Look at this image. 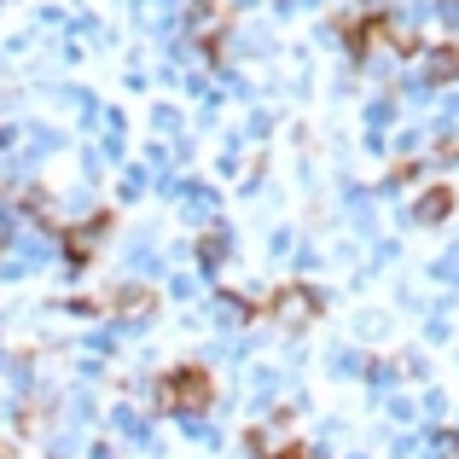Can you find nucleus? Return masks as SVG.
<instances>
[{"label": "nucleus", "instance_id": "10", "mask_svg": "<svg viewBox=\"0 0 459 459\" xmlns=\"http://www.w3.org/2000/svg\"><path fill=\"white\" fill-rule=\"evenodd\" d=\"M419 76L430 82V88H454L459 82V41H437L419 53Z\"/></svg>", "mask_w": 459, "mask_h": 459}, {"label": "nucleus", "instance_id": "22", "mask_svg": "<svg viewBox=\"0 0 459 459\" xmlns=\"http://www.w3.org/2000/svg\"><path fill=\"white\" fill-rule=\"evenodd\" d=\"M238 134H245V140H268L273 134V111H262V105H256V111L245 117V128H238Z\"/></svg>", "mask_w": 459, "mask_h": 459}, {"label": "nucleus", "instance_id": "16", "mask_svg": "<svg viewBox=\"0 0 459 459\" xmlns=\"http://www.w3.org/2000/svg\"><path fill=\"white\" fill-rule=\"evenodd\" d=\"M146 192H152V169L146 163H128L123 175H117V198H123V204H140Z\"/></svg>", "mask_w": 459, "mask_h": 459}, {"label": "nucleus", "instance_id": "14", "mask_svg": "<svg viewBox=\"0 0 459 459\" xmlns=\"http://www.w3.org/2000/svg\"><path fill=\"white\" fill-rule=\"evenodd\" d=\"M360 384H367L378 402L395 395V384H402V360H367V378H360Z\"/></svg>", "mask_w": 459, "mask_h": 459}, {"label": "nucleus", "instance_id": "9", "mask_svg": "<svg viewBox=\"0 0 459 459\" xmlns=\"http://www.w3.org/2000/svg\"><path fill=\"white\" fill-rule=\"evenodd\" d=\"M123 268H128V280H140V285H146V280H163V250H157L152 245V233H134V238H128V245H123Z\"/></svg>", "mask_w": 459, "mask_h": 459}, {"label": "nucleus", "instance_id": "15", "mask_svg": "<svg viewBox=\"0 0 459 459\" xmlns=\"http://www.w3.org/2000/svg\"><path fill=\"white\" fill-rule=\"evenodd\" d=\"M152 134L163 140V146L186 134V117H180V105H169V100H157V105H152Z\"/></svg>", "mask_w": 459, "mask_h": 459}, {"label": "nucleus", "instance_id": "35", "mask_svg": "<svg viewBox=\"0 0 459 459\" xmlns=\"http://www.w3.org/2000/svg\"><path fill=\"white\" fill-rule=\"evenodd\" d=\"M123 6H128V0H123Z\"/></svg>", "mask_w": 459, "mask_h": 459}, {"label": "nucleus", "instance_id": "1", "mask_svg": "<svg viewBox=\"0 0 459 459\" xmlns=\"http://www.w3.org/2000/svg\"><path fill=\"white\" fill-rule=\"evenodd\" d=\"M320 308H325L320 285L291 280V285H273V291L262 297V320L256 325H273V332H285V337H303L308 325L320 320Z\"/></svg>", "mask_w": 459, "mask_h": 459}, {"label": "nucleus", "instance_id": "23", "mask_svg": "<svg viewBox=\"0 0 459 459\" xmlns=\"http://www.w3.org/2000/svg\"><path fill=\"white\" fill-rule=\"evenodd\" d=\"M35 30H70V12H58V6H35Z\"/></svg>", "mask_w": 459, "mask_h": 459}, {"label": "nucleus", "instance_id": "5", "mask_svg": "<svg viewBox=\"0 0 459 459\" xmlns=\"http://www.w3.org/2000/svg\"><path fill=\"white\" fill-rule=\"evenodd\" d=\"M105 425H111L117 430V442H128V448H146L152 459L157 454H163V442H157V430H152V419L146 413H140V407H111V413H105Z\"/></svg>", "mask_w": 459, "mask_h": 459}, {"label": "nucleus", "instance_id": "33", "mask_svg": "<svg viewBox=\"0 0 459 459\" xmlns=\"http://www.w3.org/2000/svg\"><path fill=\"white\" fill-rule=\"evenodd\" d=\"M0 6H12V0H0Z\"/></svg>", "mask_w": 459, "mask_h": 459}, {"label": "nucleus", "instance_id": "25", "mask_svg": "<svg viewBox=\"0 0 459 459\" xmlns=\"http://www.w3.org/2000/svg\"><path fill=\"white\" fill-rule=\"evenodd\" d=\"M291 262H297L303 273H314V268H320L325 256H320V245H297V256H291Z\"/></svg>", "mask_w": 459, "mask_h": 459}, {"label": "nucleus", "instance_id": "19", "mask_svg": "<svg viewBox=\"0 0 459 459\" xmlns=\"http://www.w3.org/2000/svg\"><path fill=\"white\" fill-rule=\"evenodd\" d=\"M297 256V233L291 227H273L268 233V262H291Z\"/></svg>", "mask_w": 459, "mask_h": 459}, {"label": "nucleus", "instance_id": "18", "mask_svg": "<svg viewBox=\"0 0 459 459\" xmlns=\"http://www.w3.org/2000/svg\"><path fill=\"white\" fill-rule=\"evenodd\" d=\"M384 332H390V314H355V349L378 343Z\"/></svg>", "mask_w": 459, "mask_h": 459}, {"label": "nucleus", "instance_id": "20", "mask_svg": "<svg viewBox=\"0 0 459 459\" xmlns=\"http://www.w3.org/2000/svg\"><path fill=\"white\" fill-rule=\"evenodd\" d=\"M384 413L395 425H419V402H407V395H384Z\"/></svg>", "mask_w": 459, "mask_h": 459}, {"label": "nucleus", "instance_id": "31", "mask_svg": "<svg viewBox=\"0 0 459 459\" xmlns=\"http://www.w3.org/2000/svg\"><path fill=\"white\" fill-rule=\"evenodd\" d=\"M268 0H227V12H262Z\"/></svg>", "mask_w": 459, "mask_h": 459}, {"label": "nucleus", "instance_id": "11", "mask_svg": "<svg viewBox=\"0 0 459 459\" xmlns=\"http://www.w3.org/2000/svg\"><path fill=\"white\" fill-rule=\"evenodd\" d=\"M402 128V105H395V93H372L367 105H360V134H395Z\"/></svg>", "mask_w": 459, "mask_h": 459}, {"label": "nucleus", "instance_id": "12", "mask_svg": "<svg viewBox=\"0 0 459 459\" xmlns=\"http://www.w3.org/2000/svg\"><path fill=\"white\" fill-rule=\"evenodd\" d=\"M367 349H355V343H332V349H325V367H332V378H349V384H355V378H367Z\"/></svg>", "mask_w": 459, "mask_h": 459}, {"label": "nucleus", "instance_id": "30", "mask_svg": "<svg viewBox=\"0 0 459 459\" xmlns=\"http://www.w3.org/2000/svg\"><path fill=\"white\" fill-rule=\"evenodd\" d=\"M82 459H117V448H111V442H88V448H82Z\"/></svg>", "mask_w": 459, "mask_h": 459}, {"label": "nucleus", "instance_id": "13", "mask_svg": "<svg viewBox=\"0 0 459 459\" xmlns=\"http://www.w3.org/2000/svg\"><path fill=\"white\" fill-rule=\"evenodd\" d=\"M215 175L221 180H245V134H221V146H215Z\"/></svg>", "mask_w": 459, "mask_h": 459}, {"label": "nucleus", "instance_id": "29", "mask_svg": "<svg viewBox=\"0 0 459 459\" xmlns=\"http://www.w3.org/2000/svg\"><path fill=\"white\" fill-rule=\"evenodd\" d=\"M360 146H367L372 157H384V152H390V134H360Z\"/></svg>", "mask_w": 459, "mask_h": 459}, {"label": "nucleus", "instance_id": "27", "mask_svg": "<svg viewBox=\"0 0 459 459\" xmlns=\"http://www.w3.org/2000/svg\"><path fill=\"white\" fill-rule=\"evenodd\" d=\"M123 82H128V93H146V88H152V76H146L140 65H128V70H123Z\"/></svg>", "mask_w": 459, "mask_h": 459}, {"label": "nucleus", "instance_id": "4", "mask_svg": "<svg viewBox=\"0 0 459 459\" xmlns=\"http://www.w3.org/2000/svg\"><path fill=\"white\" fill-rule=\"evenodd\" d=\"M233 227H204V238H192V262H198V280H215V273L227 268V262H233Z\"/></svg>", "mask_w": 459, "mask_h": 459}, {"label": "nucleus", "instance_id": "17", "mask_svg": "<svg viewBox=\"0 0 459 459\" xmlns=\"http://www.w3.org/2000/svg\"><path fill=\"white\" fill-rule=\"evenodd\" d=\"M163 291H169V303H192V297H198L204 291V280H198V273H163Z\"/></svg>", "mask_w": 459, "mask_h": 459}, {"label": "nucleus", "instance_id": "34", "mask_svg": "<svg viewBox=\"0 0 459 459\" xmlns=\"http://www.w3.org/2000/svg\"><path fill=\"white\" fill-rule=\"evenodd\" d=\"M0 163H6V157H0Z\"/></svg>", "mask_w": 459, "mask_h": 459}, {"label": "nucleus", "instance_id": "7", "mask_svg": "<svg viewBox=\"0 0 459 459\" xmlns=\"http://www.w3.org/2000/svg\"><path fill=\"white\" fill-rule=\"evenodd\" d=\"M53 152H65V128H53V123H23V157L12 163V175L23 180V169H30V163H47Z\"/></svg>", "mask_w": 459, "mask_h": 459}, {"label": "nucleus", "instance_id": "26", "mask_svg": "<svg viewBox=\"0 0 459 459\" xmlns=\"http://www.w3.org/2000/svg\"><path fill=\"white\" fill-rule=\"evenodd\" d=\"M425 337H430V343H448V337H454V325H448V320H442V314H430V325H425Z\"/></svg>", "mask_w": 459, "mask_h": 459}, {"label": "nucleus", "instance_id": "6", "mask_svg": "<svg viewBox=\"0 0 459 459\" xmlns=\"http://www.w3.org/2000/svg\"><path fill=\"white\" fill-rule=\"evenodd\" d=\"M245 384H250V407H256V413L268 419V413H273V402H280V395L291 390V372L273 367V360H256V367L245 372Z\"/></svg>", "mask_w": 459, "mask_h": 459}, {"label": "nucleus", "instance_id": "21", "mask_svg": "<svg viewBox=\"0 0 459 459\" xmlns=\"http://www.w3.org/2000/svg\"><path fill=\"white\" fill-rule=\"evenodd\" d=\"M82 349H93V360L117 355V332H111V325H100V332H88V337H82Z\"/></svg>", "mask_w": 459, "mask_h": 459}, {"label": "nucleus", "instance_id": "2", "mask_svg": "<svg viewBox=\"0 0 459 459\" xmlns=\"http://www.w3.org/2000/svg\"><path fill=\"white\" fill-rule=\"evenodd\" d=\"M157 390H163V413L169 419H204L215 402V384L204 367H169L163 378H157Z\"/></svg>", "mask_w": 459, "mask_h": 459}, {"label": "nucleus", "instance_id": "32", "mask_svg": "<svg viewBox=\"0 0 459 459\" xmlns=\"http://www.w3.org/2000/svg\"><path fill=\"white\" fill-rule=\"evenodd\" d=\"M343 459H367V454H343Z\"/></svg>", "mask_w": 459, "mask_h": 459}, {"label": "nucleus", "instance_id": "28", "mask_svg": "<svg viewBox=\"0 0 459 459\" xmlns=\"http://www.w3.org/2000/svg\"><path fill=\"white\" fill-rule=\"evenodd\" d=\"M454 123H459V93H448V105H442V123H437V128H442V134H448Z\"/></svg>", "mask_w": 459, "mask_h": 459}, {"label": "nucleus", "instance_id": "8", "mask_svg": "<svg viewBox=\"0 0 459 459\" xmlns=\"http://www.w3.org/2000/svg\"><path fill=\"white\" fill-rule=\"evenodd\" d=\"M448 215H454V186H442V180L437 186H419L413 204H407V221L413 227H442Z\"/></svg>", "mask_w": 459, "mask_h": 459}, {"label": "nucleus", "instance_id": "3", "mask_svg": "<svg viewBox=\"0 0 459 459\" xmlns=\"http://www.w3.org/2000/svg\"><path fill=\"white\" fill-rule=\"evenodd\" d=\"M0 250H6V256L18 262L23 273H35V268H47V262H58V233H53L47 221H41V227H30V221H23V227H18V233H12Z\"/></svg>", "mask_w": 459, "mask_h": 459}, {"label": "nucleus", "instance_id": "24", "mask_svg": "<svg viewBox=\"0 0 459 459\" xmlns=\"http://www.w3.org/2000/svg\"><path fill=\"white\" fill-rule=\"evenodd\" d=\"M442 413H448V395H442V390H425V395H419V419H442Z\"/></svg>", "mask_w": 459, "mask_h": 459}]
</instances>
